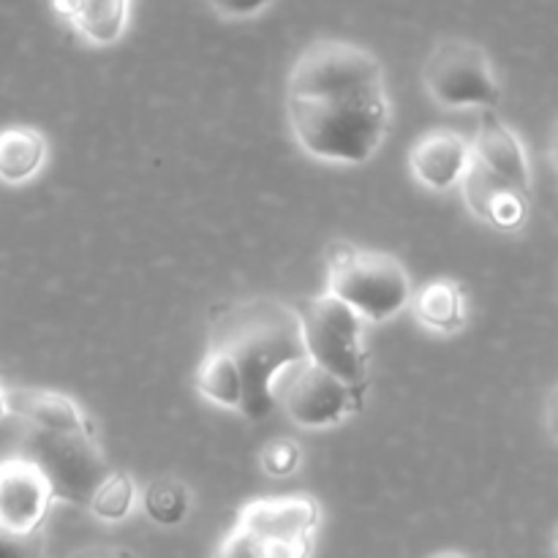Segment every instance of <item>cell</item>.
<instances>
[{
    "instance_id": "obj_28",
    "label": "cell",
    "mask_w": 558,
    "mask_h": 558,
    "mask_svg": "<svg viewBox=\"0 0 558 558\" xmlns=\"http://www.w3.org/2000/svg\"><path fill=\"white\" fill-rule=\"evenodd\" d=\"M556 548H558V532H556Z\"/></svg>"
},
{
    "instance_id": "obj_11",
    "label": "cell",
    "mask_w": 558,
    "mask_h": 558,
    "mask_svg": "<svg viewBox=\"0 0 558 558\" xmlns=\"http://www.w3.org/2000/svg\"><path fill=\"white\" fill-rule=\"evenodd\" d=\"M474 158L483 163L488 172L507 183L518 185L521 191L532 194V169H529L526 150L518 140L515 131L496 114V109H483L474 136Z\"/></svg>"
},
{
    "instance_id": "obj_17",
    "label": "cell",
    "mask_w": 558,
    "mask_h": 558,
    "mask_svg": "<svg viewBox=\"0 0 558 558\" xmlns=\"http://www.w3.org/2000/svg\"><path fill=\"white\" fill-rule=\"evenodd\" d=\"M140 501L145 515L150 518L156 526L163 529L180 526V523L189 518L191 505H194L189 485H185L183 480L172 477V474L153 480V483L142 490Z\"/></svg>"
},
{
    "instance_id": "obj_16",
    "label": "cell",
    "mask_w": 558,
    "mask_h": 558,
    "mask_svg": "<svg viewBox=\"0 0 558 558\" xmlns=\"http://www.w3.org/2000/svg\"><path fill=\"white\" fill-rule=\"evenodd\" d=\"M194 387L205 401L216 403V407L232 409V412L243 409V376H240L232 357L223 354L221 349H205V357L194 374Z\"/></svg>"
},
{
    "instance_id": "obj_14",
    "label": "cell",
    "mask_w": 558,
    "mask_h": 558,
    "mask_svg": "<svg viewBox=\"0 0 558 558\" xmlns=\"http://www.w3.org/2000/svg\"><path fill=\"white\" fill-rule=\"evenodd\" d=\"M11 417L41 428H80L90 425L85 409L74 398L54 390H33V387H5Z\"/></svg>"
},
{
    "instance_id": "obj_10",
    "label": "cell",
    "mask_w": 558,
    "mask_h": 558,
    "mask_svg": "<svg viewBox=\"0 0 558 558\" xmlns=\"http://www.w3.org/2000/svg\"><path fill=\"white\" fill-rule=\"evenodd\" d=\"M474 161V145L458 131L434 129L420 136L409 153L414 180L430 191H450L463 183Z\"/></svg>"
},
{
    "instance_id": "obj_15",
    "label": "cell",
    "mask_w": 558,
    "mask_h": 558,
    "mask_svg": "<svg viewBox=\"0 0 558 558\" xmlns=\"http://www.w3.org/2000/svg\"><path fill=\"white\" fill-rule=\"evenodd\" d=\"M47 136L33 125H5L0 129V183L25 185L47 163Z\"/></svg>"
},
{
    "instance_id": "obj_27",
    "label": "cell",
    "mask_w": 558,
    "mask_h": 558,
    "mask_svg": "<svg viewBox=\"0 0 558 558\" xmlns=\"http://www.w3.org/2000/svg\"><path fill=\"white\" fill-rule=\"evenodd\" d=\"M430 558H466V556L456 554V550H441V554H436V556H430Z\"/></svg>"
},
{
    "instance_id": "obj_18",
    "label": "cell",
    "mask_w": 558,
    "mask_h": 558,
    "mask_svg": "<svg viewBox=\"0 0 558 558\" xmlns=\"http://www.w3.org/2000/svg\"><path fill=\"white\" fill-rule=\"evenodd\" d=\"M140 494H136V483L131 474L125 472H109L104 477V483L98 485L96 494H93L90 507L87 510L104 523H120L134 512Z\"/></svg>"
},
{
    "instance_id": "obj_12",
    "label": "cell",
    "mask_w": 558,
    "mask_h": 558,
    "mask_svg": "<svg viewBox=\"0 0 558 558\" xmlns=\"http://www.w3.org/2000/svg\"><path fill=\"white\" fill-rule=\"evenodd\" d=\"M409 308L425 330L439 332V336H456L469 322L466 289L461 281L447 276L420 283L412 292Z\"/></svg>"
},
{
    "instance_id": "obj_21",
    "label": "cell",
    "mask_w": 558,
    "mask_h": 558,
    "mask_svg": "<svg viewBox=\"0 0 558 558\" xmlns=\"http://www.w3.org/2000/svg\"><path fill=\"white\" fill-rule=\"evenodd\" d=\"M0 558H44V532L27 537L0 532Z\"/></svg>"
},
{
    "instance_id": "obj_1",
    "label": "cell",
    "mask_w": 558,
    "mask_h": 558,
    "mask_svg": "<svg viewBox=\"0 0 558 558\" xmlns=\"http://www.w3.org/2000/svg\"><path fill=\"white\" fill-rule=\"evenodd\" d=\"M390 93L381 60L343 38H316L287 80V118L294 142L327 163L360 167L390 131Z\"/></svg>"
},
{
    "instance_id": "obj_2",
    "label": "cell",
    "mask_w": 558,
    "mask_h": 558,
    "mask_svg": "<svg viewBox=\"0 0 558 558\" xmlns=\"http://www.w3.org/2000/svg\"><path fill=\"white\" fill-rule=\"evenodd\" d=\"M207 347L232 357L243 376V409L248 420L276 412V381L289 365L308 357L298 305L272 298L223 300L207 316Z\"/></svg>"
},
{
    "instance_id": "obj_25",
    "label": "cell",
    "mask_w": 558,
    "mask_h": 558,
    "mask_svg": "<svg viewBox=\"0 0 558 558\" xmlns=\"http://www.w3.org/2000/svg\"><path fill=\"white\" fill-rule=\"evenodd\" d=\"M9 417H11L9 396H5V387H3V381H0V423H5Z\"/></svg>"
},
{
    "instance_id": "obj_26",
    "label": "cell",
    "mask_w": 558,
    "mask_h": 558,
    "mask_svg": "<svg viewBox=\"0 0 558 558\" xmlns=\"http://www.w3.org/2000/svg\"><path fill=\"white\" fill-rule=\"evenodd\" d=\"M550 158H554V163H556V169H558V120H556V125H554V140H550Z\"/></svg>"
},
{
    "instance_id": "obj_7",
    "label": "cell",
    "mask_w": 558,
    "mask_h": 558,
    "mask_svg": "<svg viewBox=\"0 0 558 558\" xmlns=\"http://www.w3.org/2000/svg\"><path fill=\"white\" fill-rule=\"evenodd\" d=\"M365 401L368 398L354 392L347 381L311 357L289 365L276 381V407L283 409V414L300 428H336L352 414L363 412Z\"/></svg>"
},
{
    "instance_id": "obj_23",
    "label": "cell",
    "mask_w": 558,
    "mask_h": 558,
    "mask_svg": "<svg viewBox=\"0 0 558 558\" xmlns=\"http://www.w3.org/2000/svg\"><path fill=\"white\" fill-rule=\"evenodd\" d=\"M71 558H136L129 548H120V545H90V548L76 550Z\"/></svg>"
},
{
    "instance_id": "obj_4",
    "label": "cell",
    "mask_w": 558,
    "mask_h": 558,
    "mask_svg": "<svg viewBox=\"0 0 558 558\" xmlns=\"http://www.w3.org/2000/svg\"><path fill=\"white\" fill-rule=\"evenodd\" d=\"M325 292L357 311L365 325L392 319L412 303L414 287L407 267L385 251L332 240L325 251Z\"/></svg>"
},
{
    "instance_id": "obj_6",
    "label": "cell",
    "mask_w": 558,
    "mask_h": 558,
    "mask_svg": "<svg viewBox=\"0 0 558 558\" xmlns=\"http://www.w3.org/2000/svg\"><path fill=\"white\" fill-rule=\"evenodd\" d=\"M425 93L445 109H496L501 85L488 52L469 38H445L423 65Z\"/></svg>"
},
{
    "instance_id": "obj_5",
    "label": "cell",
    "mask_w": 558,
    "mask_h": 558,
    "mask_svg": "<svg viewBox=\"0 0 558 558\" xmlns=\"http://www.w3.org/2000/svg\"><path fill=\"white\" fill-rule=\"evenodd\" d=\"M308 357L368 398L371 349L365 341V319L330 292L298 305Z\"/></svg>"
},
{
    "instance_id": "obj_13",
    "label": "cell",
    "mask_w": 558,
    "mask_h": 558,
    "mask_svg": "<svg viewBox=\"0 0 558 558\" xmlns=\"http://www.w3.org/2000/svg\"><path fill=\"white\" fill-rule=\"evenodd\" d=\"M52 9L93 47H112L129 31L131 0H52Z\"/></svg>"
},
{
    "instance_id": "obj_8",
    "label": "cell",
    "mask_w": 558,
    "mask_h": 558,
    "mask_svg": "<svg viewBox=\"0 0 558 558\" xmlns=\"http://www.w3.org/2000/svg\"><path fill=\"white\" fill-rule=\"evenodd\" d=\"M54 490L41 469L25 456L0 458V532L27 534L44 532Z\"/></svg>"
},
{
    "instance_id": "obj_20",
    "label": "cell",
    "mask_w": 558,
    "mask_h": 558,
    "mask_svg": "<svg viewBox=\"0 0 558 558\" xmlns=\"http://www.w3.org/2000/svg\"><path fill=\"white\" fill-rule=\"evenodd\" d=\"M234 526H238V523H234ZM243 532L248 534L256 558H311L314 556V539H276V537H259V534L248 532V529H243Z\"/></svg>"
},
{
    "instance_id": "obj_19",
    "label": "cell",
    "mask_w": 558,
    "mask_h": 558,
    "mask_svg": "<svg viewBox=\"0 0 558 558\" xmlns=\"http://www.w3.org/2000/svg\"><path fill=\"white\" fill-rule=\"evenodd\" d=\"M259 466L270 477H289L303 466V447L292 436H278V439L267 441L259 452Z\"/></svg>"
},
{
    "instance_id": "obj_3",
    "label": "cell",
    "mask_w": 558,
    "mask_h": 558,
    "mask_svg": "<svg viewBox=\"0 0 558 558\" xmlns=\"http://www.w3.org/2000/svg\"><path fill=\"white\" fill-rule=\"evenodd\" d=\"M16 423L20 434L11 456H25L36 463L52 485L54 499L87 510L96 488L112 472L93 423L80 428H41L20 417Z\"/></svg>"
},
{
    "instance_id": "obj_9",
    "label": "cell",
    "mask_w": 558,
    "mask_h": 558,
    "mask_svg": "<svg viewBox=\"0 0 558 558\" xmlns=\"http://www.w3.org/2000/svg\"><path fill=\"white\" fill-rule=\"evenodd\" d=\"M461 194L474 218H480L488 227L501 229V232L521 229L526 223L529 210H532V194L496 178L477 158H474L466 178H463Z\"/></svg>"
},
{
    "instance_id": "obj_22",
    "label": "cell",
    "mask_w": 558,
    "mask_h": 558,
    "mask_svg": "<svg viewBox=\"0 0 558 558\" xmlns=\"http://www.w3.org/2000/svg\"><path fill=\"white\" fill-rule=\"evenodd\" d=\"M205 3L227 20H251V16L262 14L272 0H205Z\"/></svg>"
},
{
    "instance_id": "obj_24",
    "label": "cell",
    "mask_w": 558,
    "mask_h": 558,
    "mask_svg": "<svg viewBox=\"0 0 558 558\" xmlns=\"http://www.w3.org/2000/svg\"><path fill=\"white\" fill-rule=\"evenodd\" d=\"M545 428L558 441V385L550 390L548 401H545Z\"/></svg>"
}]
</instances>
